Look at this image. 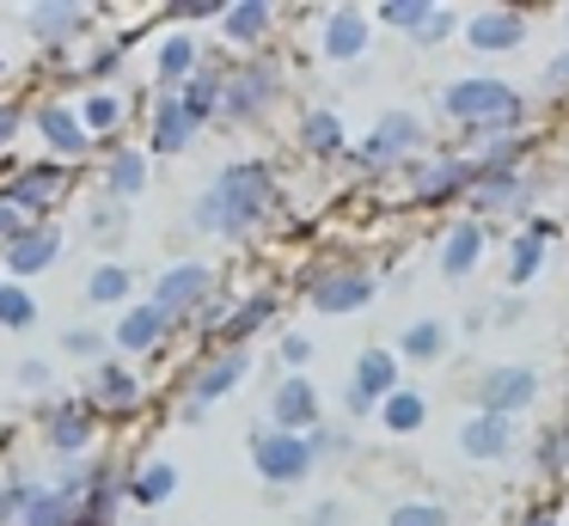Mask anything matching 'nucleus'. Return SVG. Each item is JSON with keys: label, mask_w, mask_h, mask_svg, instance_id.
<instances>
[{"label": "nucleus", "mask_w": 569, "mask_h": 526, "mask_svg": "<svg viewBox=\"0 0 569 526\" xmlns=\"http://www.w3.org/2000/svg\"><path fill=\"white\" fill-rule=\"evenodd\" d=\"M373 294V281L361 276V269H349V276H331V281H319V294H312V306L319 312H356L361 300Z\"/></svg>", "instance_id": "39448f33"}, {"label": "nucleus", "mask_w": 569, "mask_h": 526, "mask_svg": "<svg viewBox=\"0 0 569 526\" xmlns=\"http://www.w3.org/2000/svg\"><path fill=\"white\" fill-rule=\"evenodd\" d=\"M532 526H551V520H532Z\"/></svg>", "instance_id": "c03bdc74"}, {"label": "nucleus", "mask_w": 569, "mask_h": 526, "mask_svg": "<svg viewBox=\"0 0 569 526\" xmlns=\"http://www.w3.org/2000/svg\"><path fill=\"white\" fill-rule=\"evenodd\" d=\"M471 264H478V227H459L447 239V276H466Z\"/></svg>", "instance_id": "aec40b11"}, {"label": "nucleus", "mask_w": 569, "mask_h": 526, "mask_svg": "<svg viewBox=\"0 0 569 526\" xmlns=\"http://www.w3.org/2000/svg\"><path fill=\"white\" fill-rule=\"evenodd\" d=\"M471 43L478 49H515L520 43V19L515 12H483V19L471 24Z\"/></svg>", "instance_id": "f8f14e48"}, {"label": "nucleus", "mask_w": 569, "mask_h": 526, "mask_svg": "<svg viewBox=\"0 0 569 526\" xmlns=\"http://www.w3.org/2000/svg\"><path fill=\"white\" fill-rule=\"evenodd\" d=\"M117 110H123L117 98H87V129H111Z\"/></svg>", "instance_id": "4c0bfd02"}, {"label": "nucleus", "mask_w": 569, "mask_h": 526, "mask_svg": "<svg viewBox=\"0 0 569 526\" xmlns=\"http://www.w3.org/2000/svg\"><path fill=\"white\" fill-rule=\"evenodd\" d=\"M532 391H539V379H532L527 367H496V374L483 379V416L520 410V404H532Z\"/></svg>", "instance_id": "20e7f679"}, {"label": "nucleus", "mask_w": 569, "mask_h": 526, "mask_svg": "<svg viewBox=\"0 0 569 526\" xmlns=\"http://www.w3.org/2000/svg\"><path fill=\"white\" fill-rule=\"evenodd\" d=\"M263 208H270V171H263V166H233V171H221V183L197 202V227L246 232Z\"/></svg>", "instance_id": "f257e3e1"}, {"label": "nucleus", "mask_w": 569, "mask_h": 526, "mask_svg": "<svg viewBox=\"0 0 569 526\" xmlns=\"http://www.w3.org/2000/svg\"><path fill=\"white\" fill-rule=\"evenodd\" d=\"M441 520H447V514L435 508V502H422V508H398V514H392V526H441Z\"/></svg>", "instance_id": "e433bc0d"}, {"label": "nucleus", "mask_w": 569, "mask_h": 526, "mask_svg": "<svg viewBox=\"0 0 569 526\" xmlns=\"http://www.w3.org/2000/svg\"><path fill=\"white\" fill-rule=\"evenodd\" d=\"M87 410H56L50 416V440H56V453H80L87 447Z\"/></svg>", "instance_id": "a211bd4d"}, {"label": "nucleus", "mask_w": 569, "mask_h": 526, "mask_svg": "<svg viewBox=\"0 0 569 526\" xmlns=\"http://www.w3.org/2000/svg\"><path fill=\"white\" fill-rule=\"evenodd\" d=\"M0 325H31V294H19V288H0Z\"/></svg>", "instance_id": "cd10ccee"}, {"label": "nucleus", "mask_w": 569, "mask_h": 526, "mask_svg": "<svg viewBox=\"0 0 569 526\" xmlns=\"http://www.w3.org/2000/svg\"><path fill=\"white\" fill-rule=\"evenodd\" d=\"M202 288H209V276H202V264H184V269H172V276L160 281V294H153V306H160V312L172 318L178 306H184V300H197Z\"/></svg>", "instance_id": "1a4fd4ad"}, {"label": "nucleus", "mask_w": 569, "mask_h": 526, "mask_svg": "<svg viewBox=\"0 0 569 526\" xmlns=\"http://www.w3.org/2000/svg\"><path fill=\"white\" fill-rule=\"evenodd\" d=\"M13 129H19V117L13 110H0V141H13Z\"/></svg>", "instance_id": "79ce46f5"}, {"label": "nucleus", "mask_w": 569, "mask_h": 526, "mask_svg": "<svg viewBox=\"0 0 569 526\" xmlns=\"http://www.w3.org/2000/svg\"><path fill=\"white\" fill-rule=\"evenodd\" d=\"M361 43H368V24H361L356 12H337V19L325 24V49H331L337 61H343V56H361Z\"/></svg>", "instance_id": "ddd939ff"}, {"label": "nucleus", "mask_w": 569, "mask_h": 526, "mask_svg": "<svg viewBox=\"0 0 569 526\" xmlns=\"http://www.w3.org/2000/svg\"><path fill=\"white\" fill-rule=\"evenodd\" d=\"M50 190H56V166H43V171H31V178H19L13 190H7V208H19V202H43Z\"/></svg>", "instance_id": "412c9836"}, {"label": "nucleus", "mask_w": 569, "mask_h": 526, "mask_svg": "<svg viewBox=\"0 0 569 526\" xmlns=\"http://www.w3.org/2000/svg\"><path fill=\"white\" fill-rule=\"evenodd\" d=\"M74 24H80V7H38V31L62 37V31H74Z\"/></svg>", "instance_id": "7c9ffc66"}, {"label": "nucleus", "mask_w": 569, "mask_h": 526, "mask_svg": "<svg viewBox=\"0 0 569 526\" xmlns=\"http://www.w3.org/2000/svg\"><path fill=\"white\" fill-rule=\"evenodd\" d=\"M263 318H270V300H251L246 312H233V325H227V330H233V337H251V330H258Z\"/></svg>", "instance_id": "c9c22d12"}, {"label": "nucleus", "mask_w": 569, "mask_h": 526, "mask_svg": "<svg viewBox=\"0 0 569 526\" xmlns=\"http://www.w3.org/2000/svg\"><path fill=\"white\" fill-rule=\"evenodd\" d=\"M466 183V166H435V171H422V196H447V190H459Z\"/></svg>", "instance_id": "c85d7f7f"}, {"label": "nucleus", "mask_w": 569, "mask_h": 526, "mask_svg": "<svg viewBox=\"0 0 569 526\" xmlns=\"http://www.w3.org/2000/svg\"><path fill=\"white\" fill-rule=\"evenodd\" d=\"M123 288H129L123 269H99V276H92V300H123Z\"/></svg>", "instance_id": "72a5a7b5"}, {"label": "nucleus", "mask_w": 569, "mask_h": 526, "mask_svg": "<svg viewBox=\"0 0 569 526\" xmlns=\"http://www.w3.org/2000/svg\"><path fill=\"white\" fill-rule=\"evenodd\" d=\"M337 141H343L337 117H325V110H319V117H307V147H337Z\"/></svg>", "instance_id": "2f4dec72"}, {"label": "nucleus", "mask_w": 569, "mask_h": 526, "mask_svg": "<svg viewBox=\"0 0 569 526\" xmlns=\"http://www.w3.org/2000/svg\"><path fill=\"white\" fill-rule=\"evenodd\" d=\"M307 465H312V440H300V435H263L258 440V472L270 484H295V477H307Z\"/></svg>", "instance_id": "7ed1b4c3"}, {"label": "nucleus", "mask_w": 569, "mask_h": 526, "mask_svg": "<svg viewBox=\"0 0 569 526\" xmlns=\"http://www.w3.org/2000/svg\"><path fill=\"white\" fill-rule=\"evenodd\" d=\"M172 484H178L172 465H148V472L136 477V502H166V496H172Z\"/></svg>", "instance_id": "4be33fe9"}, {"label": "nucleus", "mask_w": 569, "mask_h": 526, "mask_svg": "<svg viewBox=\"0 0 569 526\" xmlns=\"http://www.w3.org/2000/svg\"><path fill=\"white\" fill-rule=\"evenodd\" d=\"M239 374H246V355H227V361H214V367H209V374H202V379H197V391H190V410H184V416H190V423H197V416H202V404H209V398H214V391H227V386H233V379H239Z\"/></svg>", "instance_id": "9d476101"}, {"label": "nucleus", "mask_w": 569, "mask_h": 526, "mask_svg": "<svg viewBox=\"0 0 569 526\" xmlns=\"http://www.w3.org/2000/svg\"><path fill=\"white\" fill-rule=\"evenodd\" d=\"M263 24H270V7H233V19H227V31L246 43V37H258Z\"/></svg>", "instance_id": "bb28decb"}, {"label": "nucleus", "mask_w": 569, "mask_h": 526, "mask_svg": "<svg viewBox=\"0 0 569 526\" xmlns=\"http://www.w3.org/2000/svg\"><path fill=\"white\" fill-rule=\"evenodd\" d=\"M160 73H166V80H184V73H190V43H184V37H172V43L160 49Z\"/></svg>", "instance_id": "c756f323"}, {"label": "nucleus", "mask_w": 569, "mask_h": 526, "mask_svg": "<svg viewBox=\"0 0 569 526\" xmlns=\"http://www.w3.org/2000/svg\"><path fill=\"white\" fill-rule=\"evenodd\" d=\"M282 355H288V367H300V361H307V337H288Z\"/></svg>", "instance_id": "a19ab883"}, {"label": "nucleus", "mask_w": 569, "mask_h": 526, "mask_svg": "<svg viewBox=\"0 0 569 526\" xmlns=\"http://www.w3.org/2000/svg\"><path fill=\"white\" fill-rule=\"evenodd\" d=\"M532 269H539V232H527V239L515 245V281H527Z\"/></svg>", "instance_id": "f704fd0d"}, {"label": "nucleus", "mask_w": 569, "mask_h": 526, "mask_svg": "<svg viewBox=\"0 0 569 526\" xmlns=\"http://www.w3.org/2000/svg\"><path fill=\"white\" fill-rule=\"evenodd\" d=\"M0 232H7V239H19V220L7 215V208H0Z\"/></svg>", "instance_id": "37998d69"}, {"label": "nucleus", "mask_w": 569, "mask_h": 526, "mask_svg": "<svg viewBox=\"0 0 569 526\" xmlns=\"http://www.w3.org/2000/svg\"><path fill=\"white\" fill-rule=\"evenodd\" d=\"M56 251H62V239H56V232H19V239L7 245V264H13L19 276H38V269L56 264Z\"/></svg>", "instance_id": "423d86ee"}, {"label": "nucleus", "mask_w": 569, "mask_h": 526, "mask_svg": "<svg viewBox=\"0 0 569 526\" xmlns=\"http://www.w3.org/2000/svg\"><path fill=\"white\" fill-rule=\"evenodd\" d=\"M459 447H466L471 459H496V453H508V423L502 416H471V423L459 428Z\"/></svg>", "instance_id": "0eeeda50"}, {"label": "nucleus", "mask_w": 569, "mask_h": 526, "mask_svg": "<svg viewBox=\"0 0 569 526\" xmlns=\"http://www.w3.org/2000/svg\"><path fill=\"white\" fill-rule=\"evenodd\" d=\"M435 349H447V330H441V325H417V330L405 337V355H417V361H429Z\"/></svg>", "instance_id": "a878e982"}, {"label": "nucleus", "mask_w": 569, "mask_h": 526, "mask_svg": "<svg viewBox=\"0 0 569 526\" xmlns=\"http://www.w3.org/2000/svg\"><path fill=\"white\" fill-rule=\"evenodd\" d=\"M38 129H43V141H50V147H62V153H74V147L87 141V129H80V122L68 117V110H43V117H38Z\"/></svg>", "instance_id": "6ab92c4d"}, {"label": "nucleus", "mask_w": 569, "mask_h": 526, "mask_svg": "<svg viewBox=\"0 0 569 526\" xmlns=\"http://www.w3.org/2000/svg\"><path fill=\"white\" fill-rule=\"evenodd\" d=\"M392 374H398V367H392V355H380V349H373V355H361V367H356V391H361V398H380V391H386V398H392Z\"/></svg>", "instance_id": "4468645a"}, {"label": "nucleus", "mask_w": 569, "mask_h": 526, "mask_svg": "<svg viewBox=\"0 0 569 526\" xmlns=\"http://www.w3.org/2000/svg\"><path fill=\"white\" fill-rule=\"evenodd\" d=\"M270 86H276V73H270V68H251V73H239V80H233V92H227V105H233L239 117H246V110H258L263 98H270Z\"/></svg>", "instance_id": "2eb2a0df"}, {"label": "nucleus", "mask_w": 569, "mask_h": 526, "mask_svg": "<svg viewBox=\"0 0 569 526\" xmlns=\"http://www.w3.org/2000/svg\"><path fill=\"white\" fill-rule=\"evenodd\" d=\"M447 31H453V12H441V7H435L429 19H422V37L435 43V37H447Z\"/></svg>", "instance_id": "58836bf2"}, {"label": "nucleus", "mask_w": 569, "mask_h": 526, "mask_svg": "<svg viewBox=\"0 0 569 526\" xmlns=\"http://www.w3.org/2000/svg\"><path fill=\"white\" fill-rule=\"evenodd\" d=\"M429 0H386V7H380V19L386 24H405V31H422V19H429Z\"/></svg>", "instance_id": "5701e85b"}, {"label": "nucleus", "mask_w": 569, "mask_h": 526, "mask_svg": "<svg viewBox=\"0 0 569 526\" xmlns=\"http://www.w3.org/2000/svg\"><path fill=\"white\" fill-rule=\"evenodd\" d=\"M190 129H197V122L184 117V105H178V98H166V105H160V135H153V147H160V153H178V147L190 141Z\"/></svg>", "instance_id": "dca6fc26"}, {"label": "nucleus", "mask_w": 569, "mask_h": 526, "mask_svg": "<svg viewBox=\"0 0 569 526\" xmlns=\"http://www.w3.org/2000/svg\"><path fill=\"white\" fill-rule=\"evenodd\" d=\"M417 122H410V117H386L380 122V129H373V147H368V153L373 159H386V153H405V147H417Z\"/></svg>", "instance_id": "f3484780"}, {"label": "nucleus", "mask_w": 569, "mask_h": 526, "mask_svg": "<svg viewBox=\"0 0 569 526\" xmlns=\"http://www.w3.org/2000/svg\"><path fill=\"white\" fill-rule=\"evenodd\" d=\"M68 349L87 355V349H99V337H92V330H68Z\"/></svg>", "instance_id": "ea45409f"}, {"label": "nucleus", "mask_w": 569, "mask_h": 526, "mask_svg": "<svg viewBox=\"0 0 569 526\" xmlns=\"http://www.w3.org/2000/svg\"><path fill=\"white\" fill-rule=\"evenodd\" d=\"M453 117H466V122H515V92L508 86H496V80H459V86H447V98H441Z\"/></svg>", "instance_id": "f03ea898"}, {"label": "nucleus", "mask_w": 569, "mask_h": 526, "mask_svg": "<svg viewBox=\"0 0 569 526\" xmlns=\"http://www.w3.org/2000/svg\"><path fill=\"white\" fill-rule=\"evenodd\" d=\"M99 391H104L111 404H129V398H136V379L117 374V367H104V374H99Z\"/></svg>", "instance_id": "473e14b6"}, {"label": "nucleus", "mask_w": 569, "mask_h": 526, "mask_svg": "<svg viewBox=\"0 0 569 526\" xmlns=\"http://www.w3.org/2000/svg\"><path fill=\"white\" fill-rule=\"evenodd\" d=\"M386 423H392V428H417V423H422V398L392 391V398H386Z\"/></svg>", "instance_id": "393cba45"}, {"label": "nucleus", "mask_w": 569, "mask_h": 526, "mask_svg": "<svg viewBox=\"0 0 569 526\" xmlns=\"http://www.w3.org/2000/svg\"><path fill=\"white\" fill-rule=\"evenodd\" d=\"M117 337H123V349H148V343L166 337V312H160V306H136V312L123 318V330H117Z\"/></svg>", "instance_id": "9b49d317"}, {"label": "nucleus", "mask_w": 569, "mask_h": 526, "mask_svg": "<svg viewBox=\"0 0 569 526\" xmlns=\"http://www.w3.org/2000/svg\"><path fill=\"white\" fill-rule=\"evenodd\" d=\"M141 178H148V166H141L136 153H123V159L111 166V190H117V196H136V190H141Z\"/></svg>", "instance_id": "b1692460"}, {"label": "nucleus", "mask_w": 569, "mask_h": 526, "mask_svg": "<svg viewBox=\"0 0 569 526\" xmlns=\"http://www.w3.org/2000/svg\"><path fill=\"white\" fill-rule=\"evenodd\" d=\"M312 416H319V404H312V386H307V379H288V386L276 391V423H282V435L307 428Z\"/></svg>", "instance_id": "6e6552de"}]
</instances>
